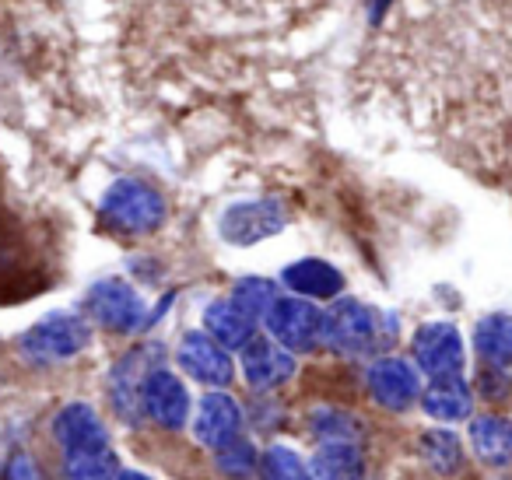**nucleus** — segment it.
Returning <instances> with one entry per match:
<instances>
[{
  "label": "nucleus",
  "instance_id": "nucleus-1",
  "mask_svg": "<svg viewBox=\"0 0 512 480\" xmlns=\"http://www.w3.org/2000/svg\"><path fill=\"white\" fill-rule=\"evenodd\" d=\"M165 214H169L165 197L141 179H116L99 204L102 225L116 235H151L162 228Z\"/></svg>",
  "mask_w": 512,
  "mask_h": 480
},
{
  "label": "nucleus",
  "instance_id": "nucleus-2",
  "mask_svg": "<svg viewBox=\"0 0 512 480\" xmlns=\"http://www.w3.org/2000/svg\"><path fill=\"white\" fill-rule=\"evenodd\" d=\"M323 340L337 354H369L390 340V319L358 298H341L323 316Z\"/></svg>",
  "mask_w": 512,
  "mask_h": 480
},
{
  "label": "nucleus",
  "instance_id": "nucleus-3",
  "mask_svg": "<svg viewBox=\"0 0 512 480\" xmlns=\"http://www.w3.org/2000/svg\"><path fill=\"white\" fill-rule=\"evenodd\" d=\"M88 344H92L88 319L74 316V312H50V316H43L22 333L18 351L32 365H57V361L81 354Z\"/></svg>",
  "mask_w": 512,
  "mask_h": 480
},
{
  "label": "nucleus",
  "instance_id": "nucleus-4",
  "mask_svg": "<svg viewBox=\"0 0 512 480\" xmlns=\"http://www.w3.org/2000/svg\"><path fill=\"white\" fill-rule=\"evenodd\" d=\"M85 309L95 323L113 333H134L148 323L144 298L137 295L127 281H120V277H102V281H95L85 295Z\"/></svg>",
  "mask_w": 512,
  "mask_h": 480
},
{
  "label": "nucleus",
  "instance_id": "nucleus-5",
  "mask_svg": "<svg viewBox=\"0 0 512 480\" xmlns=\"http://www.w3.org/2000/svg\"><path fill=\"white\" fill-rule=\"evenodd\" d=\"M288 225V211L281 200H239L228 204L218 218V232L228 246H256Z\"/></svg>",
  "mask_w": 512,
  "mask_h": 480
},
{
  "label": "nucleus",
  "instance_id": "nucleus-6",
  "mask_svg": "<svg viewBox=\"0 0 512 480\" xmlns=\"http://www.w3.org/2000/svg\"><path fill=\"white\" fill-rule=\"evenodd\" d=\"M267 330L271 337L278 340L285 351L302 354V351H313L323 337V316L313 302L306 298H278V302L267 309Z\"/></svg>",
  "mask_w": 512,
  "mask_h": 480
},
{
  "label": "nucleus",
  "instance_id": "nucleus-7",
  "mask_svg": "<svg viewBox=\"0 0 512 480\" xmlns=\"http://www.w3.org/2000/svg\"><path fill=\"white\" fill-rule=\"evenodd\" d=\"M411 351L421 372L432 375V382L456 379L463 368V337L453 323L418 326V333H414V340H411Z\"/></svg>",
  "mask_w": 512,
  "mask_h": 480
},
{
  "label": "nucleus",
  "instance_id": "nucleus-8",
  "mask_svg": "<svg viewBox=\"0 0 512 480\" xmlns=\"http://www.w3.org/2000/svg\"><path fill=\"white\" fill-rule=\"evenodd\" d=\"M137 396H141L144 414L169 431L183 428L186 417H190V393H186L183 382L172 372H165V368H155V372L144 375L141 386H137Z\"/></svg>",
  "mask_w": 512,
  "mask_h": 480
},
{
  "label": "nucleus",
  "instance_id": "nucleus-9",
  "mask_svg": "<svg viewBox=\"0 0 512 480\" xmlns=\"http://www.w3.org/2000/svg\"><path fill=\"white\" fill-rule=\"evenodd\" d=\"M176 358H179V368H183L186 375H193L197 382H204V386H228L235 375L228 351L218 340L207 337L204 330L183 333V340H179V347H176Z\"/></svg>",
  "mask_w": 512,
  "mask_h": 480
},
{
  "label": "nucleus",
  "instance_id": "nucleus-10",
  "mask_svg": "<svg viewBox=\"0 0 512 480\" xmlns=\"http://www.w3.org/2000/svg\"><path fill=\"white\" fill-rule=\"evenodd\" d=\"M369 393L376 396L379 407L407 410L421 396V379L411 361L404 358H379L369 368Z\"/></svg>",
  "mask_w": 512,
  "mask_h": 480
},
{
  "label": "nucleus",
  "instance_id": "nucleus-11",
  "mask_svg": "<svg viewBox=\"0 0 512 480\" xmlns=\"http://www.w3.org/2000/svg\"><path fill=\"white\" fill-rule=\"evenodd\" d=\"M242 375L253 389H274L295 375V354L285 351L278 340L253 337L242 347Z\"/></svg>",
  "mask_w": 512,
  "mask_h": 480
},
{
  "label": "nucleus",
  "instance_id": "nucleus-12",
  "mask_svg": "<svg viewBox=\"0 0 512 480\" xmlns=\"http://www.w3.org/2000/svg\"><path fill=\"white\" fill-rule=\"evenodd\" d=\"M53 435L64 445V452H92V449H106L109 435L102 417L95 414V407L88 403H67L57 417H53Z\"/></svg>",
  "mask_w": 512,
  "mask_h": 480
},
{
  "label": "nucleus",
  "instance_id": "nucleus-13",
  "mask_svg": "<svg viewBox=\"0 0 512 480\" xmlns=\"http://www.w3.org/2000/svg\"><path fill=\"white\" fill-rule=\"evenodd\" d=\"M242 428V410L228 393H207L197 407V421H193V435L207 449H221V445L235 442Z\"/></svg>",
  "mask_w": 512,
  "mask_h": 480
},
{
  "label": "nucleus",
  "instance_id": "nucleus-14",
  "mask_svg": "<svg viewBox=\"0 0 512 480\" xmlns=\"http://www.w3.org/2000/svg\"><path fill=\"white\" fill-rule=\"evenodd\" d=\"M306 480H365V456L355 442H323L306 463Z\"/></svg>",
  "mask_w": 512,
  "mask_h": 480
},
{
  "label": "nucleus",
  "instance_id": "nucleus-15",
  "mask_svg": "<svg viewBox=\"0 0 512 480\" xmlns=\"http://www.w3.org/2000/svg\"><path fill=\"white\" fill-rule=\"evenodd\" d=\"M281 281L302 298H337L344 291V277L334 263L316 260V256H306V260L285 267Z\"/></svg>",
  "mask_w": 512,
  "mask_h": 480
},
{
  "label": "nucleus",
  "instance_id": "nucleus-16",
  "mask_svg": "<svg viewBox=\"0 0 512 480\" xmlns=\"http://www.w3.org/2000/svg\"><path fill=\"white\" fill-rule=\"evenodd\" d=\"M204 333L221 347H246L256 337V319L246 316L232 298H218L204 309Z\"/></svg>",
  "mask_w": 512,
  "mask_h": 480
},
{
  "label": "nucleus",
  "instance_id": "nucleus-17",
  "mask_svg": "<svg viewBox=\"0 0 512 480\" xmlns=\"http://www.w3.org/2000/svg\"><path fill=\"white\" fill-rule=\"evenodd\" d=\"M470 445L488 466L512 463V421L502 414H484L470 424Z\"/></svg>",
  "mask_w": 512,
  "mask_h": 480
},
{
  "label": "nucleus",
  "instance_id": "nucleus-18",
  "mask_svg": "<svg viewBox=\"0 0 512 480\" xmlns=\"http://www.w3.org/2000/svg\"><path fill=\"white\" fill-rule=\"evenodd\" d=\"M428 417L435 421H467L470 407H474V396H470L467 382L456 375V379H439L428 386L425 400H421Z\"/></svg>",
  "mask_w": 512,
  "mask_h": 480
},
{
  "label": "nucleus",
  "instance_id": "nucleus-19",
  "mask_svg": "<svg viewBox=\"0 0 512 480\" xmlns=\"http://www.w3.org/2000/svg\"><path fill=\"white\" fill-rule=\"evenodd\" d=\"M474 344L484 361L491 365H512V316L509 312H495L484 316L474 330Z\"/></svg>",
  "mask_w": 512,
  "mask_h": 480
},
{
  "label": "nucleus",
  "instance_id": "nucleus-20",
  "mask_svg": "<svg viewBox=\"0 0 512 480\" xmlns=\"http://www.w3.org/2000/svg\"><path fill=\"white\" fill-rule=\"evenodd\" d=\"M418 449L435 473H456L463 466V445L453 431H439V428L425 431L421 442H418Z\"/></svg>",
  "mask_w": 512,
  "mask_h": 480
},
{
  "label": "nucleus",
  "instance_id": "nucleus-21",
  "mask_svg": "<svg viewBox=\"0 0 512 480\" xmlns=\"http://www.w3.org/2000/svg\"><path fill=\"white\" fill-rule=\"evenodd\" d=\"M120 463L113 449H92V452H71L67 456V480H116Z\"/></svg>",
  "mask_w": 512,
  "mask_h": 480
},
{
  "label": "nucleus",
  "instance_id": "nucleus-22",
  "mask_svg": "<svg viewBox=\"0 0 512 480\" xmlns=\"http://www.w3.org/2000/svg\"><path fill=\"white\" fill-rule=\"evenodd\" d=\"M232 302L239 305L246 316L260 319L278 302V288H274V281H267V277H242L232 288Z\"/></svg>",
  "mask_w": 512,
  "mask_h": 480
},
{
  "label": "nucleus",
  "instance_id": "nucleus-23",
  "mask_svg": "<svg viewBox=\"0 0 512 480\" xmlns=\"http://www.w3.org/2000/svg\"><path fill=\"white\" fill-rule=\"evenodd\" d=\"M309 424H313L316 435H323L327 442H355L358 438V421L351 414H344V410H313L309 414Z\"/></svg>",
  "mask_w": 512,
  "mask_h": 480
},
{
  "label": "nucleus",
  "instance_id": "nucleus-24",
  "mask_svg": "<svg viewBox=\"0 0 512 480\" xmlns=\"http://www.w3.org/2000/svg\"><path fill=\"white\" fill-rule=\"evenodd\" d=\"M260 473H264V480H306V463L288 445H274L264 452Z\"/></svg>",
  "mask_w": 512,
  "mask_h": 480
},
{
  "label": "nucleus",
  "instance_id": "nucleus-25",
  "mask_svg": "<svg viewBox=\"0 0 512 480\" xmlns=\"http://www.w3.org/2000/svg\"><path fill=\"white\" fill-rule=\"evenodd\" d=\"M256 463H260V456H256V449L249 442H242V438H235V442L221 445L218 449V466L225 477H235V480H246L249 473L256 470Z\"/></svg>",
  "mask_w": 512,
  "mask_h": 480
},
{
  "label": "nucleus",
  "instance_id": "nucleus-26",
  "mask_svg": "<svg viewBox=\"0 0 512 480\" xmlns=\"http://www.w3.org/2000/svg\"><path fill=\"white\" fill-rule=\"evenodd\" d=\"M4 480H43V477H39L29 452H15V456L4 463Z\"/></svg>",
  "mask_w": 512,
  "mask_h": 480
},
{
  "label": "nucleus",
  "instance_id": "nucleus-27",
  "mask_svg": "<svg viewBox=\"0 0 512 480\" xmlns=\"http://www.w3.org/2000/svg\"><path fill=\"white\" fill-rule=\"evenodd\" d=\"M11 242L15 239H11V232H8V221L0 218V270H8L11 263H15L11 260Z\"/></svg>",
  "mask_w": 512,
  "mask_h": 480
},
{
  "label": "nucleus",
  "instance_id": "nucleus-28",
  "mask_svg": "<svg viewBox=\"0 0 512 480\" xmlns=\"http://www.w3.org/2000/svg\"><path fill=\"white\" fill-rule=\"evenodd\" d=\"M116 480H151V477H148V473H137V470H123Z\"/></svg>",
  "mask_w": 512,
  "mask_h": 480
}]
</instances>
